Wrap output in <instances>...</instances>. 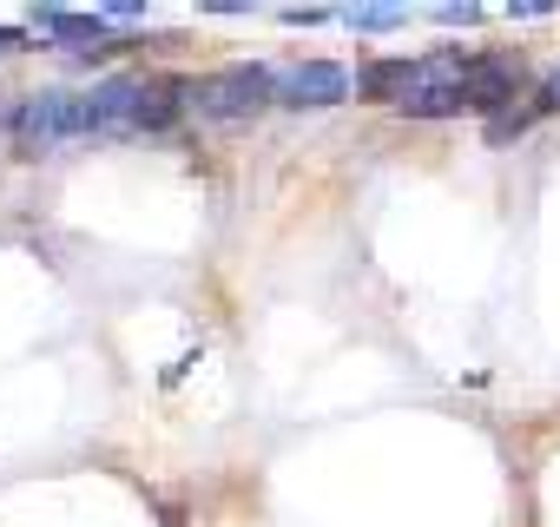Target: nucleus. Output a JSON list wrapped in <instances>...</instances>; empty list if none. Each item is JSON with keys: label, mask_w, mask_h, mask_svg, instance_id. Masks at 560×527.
Returning a JSON list of instances; mask_svg holds the SVG:
<instances>
[{"label": "nucleus", "mask_w": 560, "mask_h": 527, "mask_svg": "<svg viewBox=\"0 0 560 527\" xmlns=\"http://www.w3.org/2000/svg\"><path fill=\"white\" fill-rule=\"evenodd\" d=\"M264 106H277V73L257 67V60H237V67H218V73L191 80V113L198 119L237 126V119H257Z\"/></svg>", "instance_id": "1"}, {"label": "nucleus", "mask_w": 560, "mask_h": 527, "mask_svg": "<svg viewBox=\"0 0 560 527\" xmlns=\"http://www.w3.org/2000/svg\"><path fill=\"white\" fill-rule=\"evenodd\" d=\"M350 93H357V73L330 60H304L291 73H277V106H291V113H324V106H343Z\"/></svg>", "instance_id": "2"}, {"label": "nucleus", "mask_w": 560, "mask_h": 527, "mask_svg": "<svg viewBox=\"0 0 560 527\" xmlns=\"http://www.w3.org/2000/svg\"><path fill=\"white\" fill-rule=\"evenodd\" d=\"M34 27H40V34H60V40H106V14H60V8H40Z\"/></svg>", "instance_id": "3"}, {"label": "nucleus", "mask_w": 560, "mask_h": 527, "mask_svg": "<svg viewBox=\"0 0 560 527\" xmlns=\"http://www.w3.org/2000/svg\"><path fill=\"white\" fill-rule=\"evenodd\" d=\"M357 34H389V27H402V8H350L343 14Z\"/></svg>", "instance_id": "4"}, {"label": "nucleus", "mask_w": 560, "mask_h": 527, "mask_svg": "<svg viewBox=\"0 0 560 527\" xmlns=\"http://www.w3.org/2000/svg\"><path fill=\"white\" fill-rule=\"evenodd\" d=\"M534 119H540L534 106H514V113H501V119H488V139H494V145H508V139H521V132H527Z\"/></svg>", "instance_id": "5"}, {"label": "nucleus", "mask_w": 560, "mask_h": 527, "mask_svg": "<svg viewBox=\"0 0 560 527\" xmlns=\"http://www.w3.org/2000/svg\"><path fill=\"white\" fill-rule=\"evenodd\" d=\"M284 21H291V27H317V21H330V14H324V8H284Z\"/></svg>", "instance_id": "6"}, {"label": "nucleus", "mask_w": 560, "mask_h": 527, "mask_svg": "<svg viewBox=\"0 0 560 527\" xmlns=\"http://www.w3.org/2000/svg\"><path fill=\"white\" fill-rule=\"evenodd\" d=\"M435 21H448V27H468V21H481V8H435Z\"/></svg>", "instance_id": "7"}, {"label": "nucleus", "mask_w": 560, "mask_h": 527, "mask_svg": "<svg viewBox=\"0 0 560 527\" xmlns=\"http://www.w3.org/2000/svg\"><path fill=\"white\" fill-rule=\"evenodd\" d=\"M21 40H27V34H21V27H0V54H14V47H21Z\"/></svg>", "instance_id": "8"}, {"label": "nucleus", "mask_w": 560, "mask_h": 527, "mask_svg": "<svg viewBox=\"0 0 560 527\" xmlns=\"http://www.w3.org/2000/svg\"><path fill=\"white\" fill-rule=\"evenodd\" d=\"M0 132H8V113H0Z\"/></svg>", "instance_id": "9"}]
</instances>
